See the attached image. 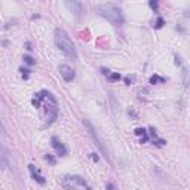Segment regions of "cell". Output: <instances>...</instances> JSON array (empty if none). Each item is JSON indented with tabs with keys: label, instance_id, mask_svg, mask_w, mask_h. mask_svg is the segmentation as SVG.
Segmentation results:
<instances>
[{
	"label": "cell",
	"instance_id": "obj_23",
	"mask_svg": "<svg viewBox=\"0 0 190 190\" xmlns=\"http://www.w3.org/2000/svg\"><path fill=\"white\" fill-rule=\"evenodd\" d=\"M125 82H126V85H131V77H126V79H125Z\"/></svg>",
	"mask_w": 190,
	"mask_h": 190
},
{
	"label": "cell",
	"instance_id": "obj_2",
	"mask_svg": "<svg viewBox=\"0 0 190 190\" xmlns=\"http://www.w3.org/2000/svg\"><path fill=\"white\" fill-rule=\"evenodd\" d=\"M54 40L57 48L61 51L62 54L71 61H77V52H76L75 43L68 37V34L62 28H55L54 31Z\"/></svg>",
	"mask_w": 190,
	"mask_h": 190
},
{
	"label": "cell",
	"instance_id": "obj_6",
	"mask_svg": "<svg viewBox=\"0 0 190 190\" xmlns=\"http://www.w3.org/2000/svg\"><path fill=\"white\" fill-rule=\"evenodd\" d=\"M64 3L76 18H79L82 15V0H64Z\"/></svg>",
	"mask_w": 190,
	"mask_h": 190
},
{
	"label": "cell",
	"instance_id": "obj_9",
	"mask_svg": "<svg viewBox=\"0 0 190 190\" xmlns=\"http://www.w3.org/2000/svg\"><path fill=\"white\" fill-rule=\"evenodd\" d=\"M28 170H30V172H31V177H33L34 181H37L39 184H45V178L37 172V170H36V166H34V165L30 163V165H28Z\"/></svg>",
	"mask_w": 190,
	"mask_h": 190
},
{
	"label": "cell",
	"instance_id": "obj_13",
	"mask_svg": "<svg viewBox=\"0 0 190 190\" xmlns=\"http://www.w3.org/2000/svg\"><path fill=\"white\" fill-rule=\"evenodd\" d=\"M163 24H165V20H163L162 16H159L156 21H155V24H153V27L155 28H162L163 27Z\"/></svg>",
	"mask_w": 190,
	"mask_h": 190
},
{
	"label": "cell",
	"instance_id": "obj_3",
	"mask_svg": "<svg viewBox=\"0 0 190 190\" xmlns=\"http://www.w3.org/2000/svg\"><path fill=\"white\" fill-rule=\"evenodd\" d=\"M97 14L102 18H106L115 27H122L123 22H125L120 7H117L113 3H102L100 6H97Z\"/></svg>",
	"mask_w": 190,
	"mask_h": 190
},
{
	"label": "cell",
	"instance_id": "obj_10",
	"mask_svg": "<svg viewBox=\"0 0 190 190\" xmlns=\"http://www.w3.org/2000/svg\"><path fill=\"white\" fill-rule=\"evenodd\" d=\"M135 135H138V137H141V142H147L149 141V135H147V131L144 128H137L135 131Z\"/></svg>",
	"mask_w": 190,
	"mask_h": 190
},
{
	"label": "cell",
	"instance_id": "obj_5",
	"mask_svg": "<svg viewBox=\"0 0 190 190\" xmlns=\"http://www.w3.org/2000/svg\"><path fill=\"white\" fill-rule=\"evenodd\" d=\"M85 125H86V128H88V132H89V135L92 137V140H94L95 142H97V146L100 147V150H101L102 153H104V156L107 157L109 155H107V150H106V147H104V144H102L101 141V138L98 137V134H97V131H95V128L91 125V122L89 120H85Z\"/></svg>",
	"mask_w": 190,
	"mask_h": 190
},
{
	"label": "cell",
	"instance_id": "obj_8",
	"mask_svg": "<svg viewBox=\"0 0 190 190\" xmlns=\"http://www.w3.org/2000/svg\"><path fill=\"white\" fill-rule=\"evenodd\" d=\"M51 144H52L54 150L57 152V155H60V156H67V149H66V146H64L57 137H52V138H51Z\"/></svg>",
	"mask_w": 190,
	"mask_h": 190
},
{
	"label": "cell",
	"instance_id": "obj_11",
	"mask_svg": "<svg viewBox=\"0 0 190 190\" xmlns=\"http://www.w3.org/2000/svg\"><path fill=\"white\" fill-rule=\"evenodd\" d=\"M7 168V153H6V149L3 147L2 149V170H6Z\"/></svg>",
	"mask_w": 190,
	"mask_h": 190
},
{
	"label": "cell",
	"instance_id": "obj_18",
	"mask_svg": "<svg viewBox=\"0 0 190 190\" xmlns=\"http://www.w3.org/2000/svg\"><path fill=\"white\" fill-rule=\"evenodd\" d=\"M20 71L22 73V77H24V79H28V73H30V70H28V68L21 67V68H20Z\"/></svg>",
	"mask_w": 190,
	"mask_h": 190
},
{
	"label": "cell",
	"instance_id": "obj_20",
	"mask_svg": "<svg viewBox=\"0 0 190 190\" xmlns=\"http://www.w3.org/2000/svg\"><path fill=\"white\" fill-rule=\"evenodd\" d=\"M101 71H102V75H106V76L110 75V70H109V68H101Z\"/></svg>",
	"mask_w": 190,
	"mask_h": 190
},
{
	"label": "cell",
	"instance_id": "obj_15",
	"mask_svg": "<svg viewBox=\"0 0 190 190\" xmlns=\"http://www.w3.org/2000/svg\"><path fill=\"white\" fill-rule=\"evenodd\" d=\"M107 77H109L111 82H116V80H120V79H122V76L119 75V73H110Z\"/></svg>",
	"mask_w": 190,
	"mask_h": 190
},
{
	"label": "cell",
	"instance_id": "obj_17",
	"mask_svg": "<svg viewBox=\"0 0 190 190\" xmlns=\"http://www.w3.org/2000/svg\"><path fill=\"white\" fill-rule=\"evenodd\" d=\"M22 60H24V62L28 64V66H34V64H36V61H34L30 55H24V58H22Z\"/></svg>",
	"mask_w": 190,
	"mask_h": 190
},
{
	"label": "cell",
	"instance_id": "obj_7",
	"mask_svg": "<svg viewBox=\"0 0 190 190\" xmlns=\"http://www.w3.org/2000/svg\"><path fill=\"white\" fill-rule=\"evenodd\" d=\"M60 75L62 76V79L66 82H71L75 79V70L70 67V66L62 64V66H60Z\"/></svg>",
	"mask_w": 190,
	"mask_h": 190
},
{
	"label": "cell",
	"instance_id": "obj_22",
	"mask_svg": "<svg viewBox=\"0 0 190 190\" xmlns=\"http://www.w3.org/2000/svg\"><path fill=\"white\" fill-rule=\"evenodd\" d=\"M91 157H92V159H94L95 162H97V161H98V156H97V155H95V153H92V155H91Z\"/></svg>",
	"mask_w": 190,
	"mask_h": 190
},
{
	"label": "cell",
	"instance_id": "obj_19",
	"mask_svg": "<svg viewBox=\"0 0 190 190\" xmlns=\"http://www.w3.org/2000/svg\"><path fill=\"white\" fill-rule=\"evenodd\" d=\"M45 159H46V161L51 163V165H55V157L54 156H51V155H46V156H45Z\"/></svg>",
	"mask_w": 190,
	"mask_h": 190
},
{
	"label": "cell",
	"instance_id": "obj_14",
	"mask_svg": "<svg viewBox=\"0 0 190 190\" xmlns=\"http://www.w3.org/2000/svg\"><path fill=\"white\" fill-rule=\"evenodd\" d=\"M149 5L155 12H157V9H159V0H149Z\"/></svg>",
	"mask_w": 190,
	"mask_h": 190
},
{
	"label": "cell",
	"instance_id": "obj_16",
	"mask_svg": "<svg viewBox=\"0 0 190 190\" xmlns=\"http://www.w3.org/2000/svg\"><path fill=\"white\" fill-rule=\"evenodd\" d=\"M157 82H165V79H163V77H159L157 75L150 77V83H152V85H155V83H157Z\"/></svg>",
	"mask_w": 190,
	"mask_h": 190
},
{
	"label": "cell",
	"instance_id": "obj_4",
	"mask_svg": "<svg viewBox=\"0 0 190 190\" xmlns=\"http://www.w3.org/2000/svg\"><path fill=\"white\" fill-rule=\"evenodd\" d=\"M64 187H67V189H89L88 183L79 175H67L64 178Z\"/></svg>",
	"mask_w": 190,
	"mask_h": 190
},
{
	"label": "cell",
	"instance_id": "obj_1",
	"mask_svg": "<svg viewBox=\"0 0 190 190\" xmlns=\"http://www.w3.org/2000/svg\"><path fill=\"white\" fill-rule=\"evenodd\" d=\"M31 104H33L36 109L45 107L48 125L54 123L55 119L58 117V102H57V98H55L51 92H48V91H40V92H37L36 97L31 100Z\"/></svg>",
	"mask_w": 190,
	"mask_h": 190
},
{
	"label": "cell",
	"instance_id": "obj_12",
	"mask_svg": "<svg viewBox=\"0 0 190 190\" xmlns=\"http://www.w3.org/2000/svg\"><path fill=\"white\" fill-rule=\"evenodd\" d=\"M181 76H183L184 85L187 86V85H189V79H187V68L184 67V66H181Z\"/></svg>",
	"mask_w": 190,
	"mask_h": 190
},
{
	"label": "cell",
	"instance_id": "obj_21",
	"mask_svg": "<svg viewBox=\"0 0 190 190\" xmlns=\"http://www.w3.org/2000/svg\"><path fill=\"white\" fill-rule=\"evenodd\" d=\"M25 49H27V51H31V49H33V48H31V45H30V42H27V43H25Z\"/></svg>",
	"mask_w": 190,
	"mask_h": 190
}]
</instances>
